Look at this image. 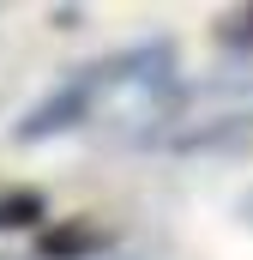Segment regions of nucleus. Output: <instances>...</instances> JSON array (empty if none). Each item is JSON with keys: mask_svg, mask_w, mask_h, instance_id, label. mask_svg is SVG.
Masks as SVG:
<instances>
[{"mask_svg": "<svg viewBox=\"0 0 253 260\" xmlns=\"http://www.w3.org/2000/svg\"><path fill=\"white\" fill-rule=\"evenodd\" d=\"M103 97V85H97V73L85 67L72 85H61L49 103H36L24 121H18V139H43V133H61V127H78L85 115H91V103Z\"/></svg>", "mask_w": 253, "mask_h": 260, "instance_id": "nucleus-1", "label": "nucleus"}, {"mask_svg": "<svg viewBox=\"0 0 253 260\" xmlns=\"http://www.w3.org/2000/svg\"><path fill=\"white\" fill-rule=\"evenodd\" d=\"M36 248H43V260H91L97 248H109V230L103 224H61Z\"/></svg>", "mask_w": 253, "mask_h": 260, "instance_id": "nucleus-2", "label": "nucleus"}, {"mask_svg": "<svg viewBox=\"0 0 253 260\" xmlns=\"http://www.w3.org/2000/svg\"><path fill=\"white\" fill-rule=\"evenodd\" d=\"M36 212H43L36 194H12L6 206H0V224H6V230H12V224H36Z\"/></svg>", "mask_w": 253, "mask_h": 260, "instance_id": "nucleus-3", "label": "nucleus"}]
</instances>
